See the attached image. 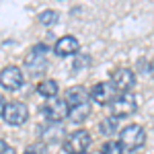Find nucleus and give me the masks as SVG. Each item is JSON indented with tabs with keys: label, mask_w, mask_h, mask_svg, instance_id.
<instances>
[{
	"label": "nucleus",
	"mask_w": 154,
	"mask_h": 154,
	"mask_svg": "<svg viewBox=\"0 0 154 154\" xmlns=\"http://www.w3.org/2000/svg\"><path fill=\"white\" fill-rule=\"evenodd\" d=\"M119 144L128 150H138L146 144V131H144L142 125L138 123H131V125H125L121 134H119Z\"/></svg>",
	"instance_id": "nucleus-1"
},
{
	"label": "nucleus",
	"mask_w": 154,
	"mask_h": 154,
	"mask_svg": "<svg viewBox=\"0 0 154 154\" xmlns=\"http://www.w3.org/2000/svg\"><path fill=\"white\" fill-rule=\"evenodd\" d=\"M91 134L86 130H76L68 134V138L64 140V150L68 154H84L91 146Z\"/></svg>",
	"instance_id": "nucleus-2"
},
{
	"label": "nucleus",
	"mask_w": 154,
	"mask_h": 154,
	"mask_svg": "<svg viewBox=\"0 0 154 154\" xmlns=\"http://www.w3.org/2000/svg\"><path fill=\"white\" fill-rule=\"evenodd\" d=\"M49 51L48 45H43V43H39V45H35V48L29 49V54L25 56V66L29 68V72L33 74V76H37V74H41V72L45 70V54Z\"/></svg>",
	"instance_id": "nucleus-3"
},
{
	"label": "nucleus",
	"mask_w": 154,
	"mask_h": 154,
	"mask_svg": "<svg viewBox=\"0 0 154 154\" xmlns=\"http://www.w3.org/2000/svg\"><path fill=\"white\" fill-rule=\"evenodd\" d=\"M109 109H111V115L115 119H125L130 117L131 113H136L138 101L134 99V95H117L115 101L109 105Z\"/></svg>",
	"instance_id": "nucleus-4"
},
{
	"label": "nucleus",
	"mask_w": 154,
	"mask_h": 154,
	"mask_svg": "<svg viewBox=\"0 0 154 154\" xmlns=\"http://www.w3.org/2000/svg\"><path fill=\"white\" fill-rule=\"evenodd\" d=\"M111 84L119 95H130V91L136 86V74L130 68H117L111 72Z\"/></svg>",
	"instance_id": "nucleus-5"
},
{
	"label": "nucleus",
	"mask_w": 154,
	"mask_h": 154,
	"mask_svg": "<svg viewBox=\"0 0 154 154\" xmlns=\"http://www.w3.org/2000/svg\"><path fill=\"white\" fill-rule=\"evenodd\" d=\"M2 119L8 125H23L25 121L29 119V109L21 101H11V103H6V107H4Z\"/></svg>",
	"instance_id": "nucleus-6"
},
{
	"label": "nucleus",
	"mask_w": 154,
	"mask_h": 154,
	"mask_svg": "<svg viewBox=\"0 0 154 154\" xmlns=\"http://www.w3.org/2000/svg\"><path fill=\"white\" fill-rule=\"evenodd\" d=\"M117 97V91L111 82H97L91 88V101H95L97 105H111Z\"/></svg>",
	"instance_id": "nucleus-7"
},
{
	"label": "nucleus",
	"mask_w": 154,
	"mask_h": 154,
	"mask_svg": "<svg viewBox=\"0 0 154 154\" xmlns=\"http://www.w3.org/2000/svg\"><path fill=\"white\" fill-rule=\"evenodd\" d=\"M43 113L49 123H60L68 117V105L64 99H48V103L43 105Z\"/></svg>",
	"instance_id": "nucleus-8"
},
{
	"label": "nucleus",
	"mask_w": 154,
	"mask_h": 154,
	"mask_svg": "<svg viewBox=\"0 0 154 154\" xmlns=\"http://www.w3.org/2000/svg\"><path fill=\"white\" fill-rule=\"evenodd\" d=\"M23 82H25L23 70L17 68V66H6L4 70L0 72V84L6 91H19L23 86Z\"/></svg>",
	"instance_id": "nucleus-9"
},
{
	"label": "nucleus",
	"mask_w": 154,
	"mask_h": 154,
	"mask_svg": "<svg viewBox=\"0 0 154 154\" xmlns=\"http://www.w3.org/2000/svg\"><path fill=\"white\" fill-rule=\"evenodd\" d=\"M80 51V41L74 35H64L60 37L54 45V54L60 58H68V56H76Z\"/></svg>",
	"instance_id": "nucleus-10"
},
{
	"label": "nucleus",
	"mask_w": 154,
	"mask_h": 154,
	"mask_svg": "<svg viewBox=\"0 0 154 154\" xmlns=\"http://www.w3.org/2000/svg\"><path fill=\"white\" fill-rule=\"evenodd\" d=\"M88 97H91V91H86L84 86H72L66 91L64 101H66L68 109H72V107H78L82 103H88Z\"/></svg>",
	"instance_id": "nucleus-11"
},
{
	"label": "nucleus",
	"mask_w": 154,
	"mask_h": 154,
	"mask_svg": "<svg viewBox=\"0 0 154 154\" xmlns=\"http://www.w3.org/2000/svg\"><path fill=\"white\" fill-rule=\"evenodd\" d=\"M58 91H60V86H58V82H56L54 78L41 80V82L37 84V93H39L41 97H45V99H56Z\"/></svg>",
	"instance_id": "nucleus-12"
},
{
	"label": "nucleus",
	"mask_w": 154,
	"mask_h": 154,
	"mask_svg": "<svg viewBox=\"0 0 154 154\" xmlns=\"http://www.w3.org/2000/svg\"><path fill=\"white\" fill-rule=\"evenodd\" d=\"M88 115H91V103H82V105H78V107L68 109V117H70L72 121H76V123L88 119Z\"/></svg>",
	"instance_id": "nucleus-13"
},
{
	"label": "nucleus",
	"mask_w": 154,
	"mask_h": 154,
	"mask_svg": "<svg viewBox=\"0 0 154 154\" xmlns=\"http://www.w3.org/2000/svg\"><path fill=\"white\" fill-rule=\"evenodd\" d=\"M58 19H60L58 11H43L39 14V23L43 25V27H54V25L58 23Z\"/></svg>",
	"instance_id": "nucleus-14"
},
{
	"label": "nucleus",
	"mask_w": 154,
	"mask_h": 154,
	"mask_svg": "<svg viewBox=\"0 0 154 154\" xmlns=\"http://www.w3.org/2000/svg\"><path fill=\"white\" fill-rule=\"evenodd\" d=\"M101 154H123V146L119 144V140H109L101 146Z\"/></svg>",
	"instance_id": "nucleus-15"
},
{
	"label": "nucleus",
	"mask_w": 154,
	"mask_h": 154,
	"mask_svg": "<svg viewBox=\"0 0 154 154\" xmlns=\"http://www.w3.org/2000/svg\"><path fill=\"white\" fill-rule=\"evenodd\" d=\"M99 128H101V131H103L105 136H111V134L117 131V119L115 117H107V119H103V121L99 123Z\"/></svg>",
	"instance_id": "nucleus-16"
},
{
	"label": "nucleus",
	"mask_w": 154,
	"mask_h": 154,
	"mask_svg": "<svg viewBox=\"0 0 154 154\" xmlns=\"http://www.w3.org/2000/svg\"><path fill=\"white\" fill-rule=\"evenodd\" d=\"M88 64H91V58H88V56H78V58L74 60V68H76V70H84Z\"/></svg>",
	"instance_id": "nucleus-17"
},
{
	"label": "nucleus",
	"mask_w": 154,
	"mask_h": 154,
	"mask_svg": "<svg viewBox=\"0 0 154 154\" xmlns=\"http://www.w3.org/2000/svg\"><path fill=\"white\" fill-rule=\"evenodd\" d=\"M0 154H14V148H12L8 142L0 140Z\"/></svg>",
	"instance_id": "nucleus-18"
},
{
	"label": "nucleus",
	"mask_w": 154,
	"mask_h": 154,
	"mask_svg": "<svg viewBox=\"0 0 154 154\" xmlns=\"http://www.w3.org/2000/svg\"><path fill=\"white\" fill-rule=\"evenodd\" d=\"M23 154H45V152H43V148H41V146H29Z\"/></svg>",
	"instance_id": "nucleus-19"
},
{
	"label": "nucleus",
	"mask_w": 154,
	"mask_h": 154,
	"mask_svg": "<svg viewBox=\"0 0 154 154\" xmlns=\"http://www.w3.org/2000/svg\"><path fill=\"white\" fill-rule=\"evenodd\" d=\"M4 107H6V99L0 95V117H2V113H4Z\"/></svg>",
	"instance_id": "nucleus-20"
},
{
	"label": "nucleus",
	"mask_w": 154,
	"mask_h": 154,
	"mask_svg": "<svg viewBox=\"0 0 154 154\" xmlns=\"http://www.w3.org/2000/svg\"><path fill=\"white\" fill-rule=\"evenodd\" d=\"M150 72H152V76H154V60L150 62Z\"/></svg>",
	"instance_id": "nucleus-21"
},
{
	"label": "nucleus",
	"mask_w": 154,
	"mask_h": 154,
	"mask_svg": "<svg viewBox=\"0 0 154 154\" xmlns=\"http://www.w3.org/2000/svg\"><path fill=\"white\" fill-rule=\"evenodd\" d=\"M84 154H88V152H84Z\"/></svg>",
	"instance_id": "nucleus-22"
}]
</instances>
